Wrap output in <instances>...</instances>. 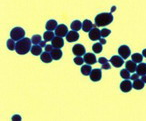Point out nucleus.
Returning a JSON list of instances; mask_svg holds the SVG:
<instances>
[{"label": "nucleus", "mask_w": 146, "mask_h": 121, "mask_svg": "<svg viewBox=\"0 0 146 121\" xmlns=\"http://www.w3.org/2000/svg\"><path fill=\"white\" fill-rule=\"evenodd\" d=\"M31 39L27 37H24L23 39L19 40L16 42V47H15V51L17 52V54L19 55H24L27 54L30 50H31Z\"/></svg>", "instance_id": "f257e3e1"}, {"label": "nucleus", "mask_w": 146, "mask_h": 121, "mask_svg": "<svg viewBox=\"0 0 146 121\" xmlns=\"http://www.w3.org/2000/svg\"><path fill=\"white\" fill-rule=\"evenodd\" d=\"M113 21L112 13H100L95 17V26L96 27H103V26L109 25Z\"/></svg>", "instance_id": "f03ea898"}, {"label": "nucleus", "mask_w": 146, "mask_h": 121, "mask_svg": "<svg viewBox=\"0 0 146 121\" xmlns=\"http://www.w3.org/2000/svg\"><path fill=\"white\" fill-rule=\"evenodd\" d=\"M25 36V30L21 27H15L11 30L10 32V37L15 41H19V40L23 39Z\"/></svg>", "instance_id": "7ed1b4c3"}, {"label": "nucleus", "mask_w": 146, "mask_h": 121, "mask_svg": "<svg viewBox=\"0 0 146 121\" xmlns=\"http://www.w3.org/2000/svg\"><path fill=\"white\" fill-rule=\"evenodd\" d=\"M118 54L123 59H127L131 54V50H130V48L127 45H121L118 48Z\"/></svg>", "instance_id": "20e7f679"}, {"label": "nucleus", "mask_w": 146, "mask_h": 121, "mask_svg": "<svg viewBox=\"0 0 146 121\" xmlns=\"http://www.w3.org/2000/svg\"><path fill=\"white\" fill-rule=\"evenodd\" d=\"M109 62H110L114 67H116V68H119V67H121L122 65L124 64V59L122 58L121 56H118V55H114V56H112L110 58Z\"/></svg>", "instance_id": "39448f33"}, {"label": "nucleus", "mask_w": 146, "mask_h": 121, "mask_svg": "<svg viewBox=\"0 0 146 121\" xmlns=\"http://www.w3.org/2000/svg\"><path fill=\"white\" fill-rule=\"evenodd\" d=\"M90 79L91 81L93 82H97V81H100L101 77H102V73H101V69H92L91 73H90Z\"/></svg>", "instance_id": "423d86ee"}, {"label": "nucleus", "mask_w": 146, "mask_h": 121, "mask_svg": "<svg viewBox=\"0 0 146 121\" xmlns=\"http://www.w3.org/2000/svg\"><path fill=\"white\" fill-rule=\"evenodd\" d=\"M89 39L93 40V41H96V40H99L101 38V31L98 29V27H94L92 28L89 31Z\"/></svg>", "instance_id": "0eeeda50"}, {"label": "nucleus", "mask_w": 146, "mask_h": 121, "mask_svg": "<svg viewBox=\"0 0 146 121\" xmlns=\"http://www.w3.org/2000/svg\"><path fill=\"white\" fill-rule=\"evenodd\" d=\"M67 33H68V28L64 24H59L56 29H55V34H56V36H59V37H64V36L67 35Z\"/></svg>", "instance_id": "6e6552de"}, {"label": "nucleus", "mask_w": 146, "mask_h": 121, "mask_svg": "<svg viewBox=\"0 0 146 121\" xmlns=\"http://www.w3.org/2000/svg\"><path fill=\"white\" fill-rule=\"evenodd\" d=\"M72 52L76 56H82L85 54V47L82 44H75L72 48Z\"/></svg>", "instance_id": "1a4fd4ad"}, {"label": "nucleus", "mask_w": 146, "mask_h": 121, "mask_svg": "<svg viewBox=\"0 0 146 121\" xmlns=\"http://www.w3.org/2000/svg\"><path fill=\"white\" fill-rule=\"evenodd\" d=\"M132 88H133V86H132L131 81H130V80H128V79H125L124 81H122L120 83V90L122 92H125V93H127V92H129Z\"/></svg>", "instance_id": "9d476101"}, {"label": "nucleus", "mask_w": 146, "mask_h": 121, "mask_svg": "<svg viewBox=\"0 0 146 121\" xmlns=\"http://www.w3.org/2000/svg\"><path fill=\"white\" fill-rule=\"evenodd\" d=\"M83 59H84V62L89 65L95 64V63L97 62V59H96L95 55H94L93 53H85Z\"/></svg>", "instance_id": "9b49d317"}, {"label": "nucleus", "mask_w": 146, "mask_h": 121, "mask_svg": "<svg viewBox=\"0 0 146 121\" xmlns=\"http://www.w3.org/2000/svg\"><path fill=\"white\" fill-rule=\"evenodd\" d=\"M51 44H52V46L54 48H58V49H60V48H62L63 45H64V40H63L62 37L55 36V37L52 39V41H51Z\"/></svg>", "instance_id": "f8f14e48"}, {"label": "nucleus", "mask_w": 146, "mask_h": 121, "mask_svg": "<svg viewBox=\"0 0 146 121\" xmlns=\"http://www.w3.org/2000/svg\"><path fill=\"white\" fill-rule=\"evenodd\" d=\"M79 39V34L77 33V31H69L66 35V40L68 42H74V41H77Z\"/></svg>", "instance_id": "ddd939ff"}, {"label": "nucleus", "mask_w": 146, "mask_h": 121, "mask_svg": "<svg viewBox=\"0 0 146 121\" xmlns=\"http://www.w3.org/2000/svg\"><path fill=\"white\" fill-rule=\"evenodd\" d=\"M94 27H95V25H93V23L90 20H88V19H85V20L83 21V23H82V29L85 32H89L90 30Z\"/></svg>", "instance_id": "4468645a"}, {"label": "nucleus", "mask_w": 146, "mask_h": 121, "mask_svg": "<svg viewBox=\"0 0 146 121\" xmlns=\"http://www.w3.org/2000/svg\"><path fill=\"white\" fill-rule=\"evenodd\" d=\"M40 58H41L42 62H44V63H51V61L53 60L52 56H51V53L47 52V51L41 53V55H40Z\"/></svg>", "instance_id": "2eb2a0df"}, {"label": "nucleus", "mask_w": 146, "mask_h": 121, "mask_svg": "<svg viewBox=\"0 0 146 121\" xmlns=\"http://www.w3.org/2000/svg\"><path fill=\"white\" fill-rule=\"evenodd\" d=\"M136 73L139 76L146 75V63H139L136 67Z\"/></svg>", "instance_id": "dca6fc26"}, {"label": "nucleus", "mask_w": 146, "mask_h": 121, "mask_svg": "<svg viewBox=\"0 0 146 121\" xmlns=\"http://www.w3.org/2000/svg\"><path fill=\"white\" fill-rule=\"evenodd\" d=\"M57 26H58L57 21L52 19V20L47 21V23H46V25H45V28H46V30H48V31H53V30L56 29Z\"/></svg>", "instance_id": "f3484780"}, {"label": "nucleus", "mask_w": 146, "mask_h": 121, "mask_svg": "<svg viewBox=\"0 0 146 121\" xmlns=\"http://www.w3.org/2000/svg\"><path fill=\"white\" fill-rule=\"evenodd\" d=\"M50 53L53 60H60L61 57H62V51H61V49H58V48H54Z\"/></svg>", "instance_id": "a211bd4d"}, {"label": "nucleus", "mask_w": 146, "mask_h": 121, "mask_svg": "<svg viewBox=\"0 0 146 121\" xmlns=\"http://www.w3.org/2000/svg\"><path fill=\"white\" fill-rule=\"evenodd\" d=\"M125 67L126 69H127L128 71H129L130 73H133V72H135L136 71V67H137V65H136L135 62H133V61H127V62L125 63Z\"/></svg>", "instance_id": "6ab92c4d"}, {"label": "nucleus", "mask_w": 146, "mask_h": 121, "mask_svg": "<svg viewBox=\"0 0 146 121\" xmlns=\"http://www.w3.org/2000/svg\"><path fill=\"white\" fill-rule=\"evenodd\" d=\"M132 86H133L134 89L141 90V89H143V87H144V82L142 81L141 79H136V80H134V82L132 83Z\"/></svg>", "instance_id": "aec40b11"}, {"label": "nucleus", "mask_w": 146, "mask_h": 121, "mask_svg": "<svg viewBox=\"0 0 146 121\" xmlns=\"http://www.w3.org/2000/svg\"><path fill=\"white\" fill-rule=\"evenodd\" d=\"M31 53L34 56H37V55H41L42 53V47L40 45H33L31 47Z\"/></svg>", "instance_id": "412c9836"}, {"label": "nucleus", "mask_w": 146, "mask_h": 121, "mask_svg": "<svg viewBox=\"0 0 146 121\" xmlns=\"http://www.w3.org/2000/svg\"><path fill=\"white\" fill-rule=\"evenodd\" d=\"M71 29L74 30V31H78L82 28V23L79 20H74L71 23Z\"/></svg>", "instance_id": "4be33fe9"}, {"label": "nucleus", "mask_w": 146, "mask_h": 121, "mask_svg": "<svg viewBox=\"0 0 146 121\" xmlns=\"http://www.w3.org/2000/svg\"><path fill=\"white\" fill-rule=\"evenodd\" d=\"M92 71V68H91V65L87 64V65H83L81 67V73L83 74L84 76H87V75H90Z\"/></svg>", "instance_id": "5701e85b"}, {"label": "nucleus", "mask_w": 146, "mask_h": 121, "mask_svg": "<svg viewBox=\"0 0 146 121\" xmlns=\"http://www.w3.org/2000/svg\"><path fill=\"white\" fill-rule=\"evenodd\" d=\"M55 36H54V33H53L52 31H46V32H44V34H43V39L45 40L46 42H49V41H52V39L54 38Z\"/></svg>", "instance_id": "b1692460"}, {"label": "nucleus", "mask_w": 146, "mask_h": 121, "mask_svg": "<svg viewBox=\"0 0 146 121\" xmlns=\"http://www.w3.org/2000/svg\"><path fill=\"white\" fill-rule=\"evenodd\" d=\"M132 61L135 63H141L142 60H143V55L139 54V53H134V54L131 55Z\"/></svg>", "instance_id": "393cba45"}, {"label": "nucleus", "mask_w": 146, "mask_h": 121, "mask_svg": "<svg viewBox=\"0 0 146 121\" xmlns=\"http://www.w3.org/2000/svg\"><path fill=\"white\" fill-rule=\"evenodd\" d=\"M92 50H93L94 53H101V51H102V44L100 43V42H98V43H95L93 44V46H92Z\"/></svg>", "instance_id": "a878e982"}, {"label": "nucleus", "mask_w": 146, "mask_h": 121, "mask_svg": "<svg viewBox=\"0 0 146 121\" xmlns=\"http://www.w3.org/2000/svg\"><path fill=\"white\" fill-rule=\"evenodd\" d=\"M14 41H15V40H13L12 38H11V39L7 40V48H8V49L10 51L15 50V47H16V43H15Z\"/></svg>", "instance_id": "bb28decb"}, {"label": "nucleus", "mask_w": 146, "mask_h": 121, "mask_svg": "<svg viewBox=\"0 0 146 121\" xmlns=\"http://www.w3.org/2000/svg\"><path fill=\"white\" fill-rule=\"evenodd\" d=\"M31 41H32V43H33V45H39V43L42 41L41 36L38 35V34L33 35V36H32V38H31Z\"/></svg>", "instance_id": "cd10ccee"}, {"label": "nucleus", "mask_w": 146, "mask_h": 121, "mask_svg": "<svg viewBox=\"0 0 146 121\" xmlns=\"http://www.w3.org/2000/svg\"><path fill=\"white\" fill-rule=\"evenodd\" d=\"M120 76L123 79H129L130 78V72L127 70V69H122V70L120 71Z\"/></svg>", "instance_id": "c85d7f7f"}, {"label": "nucleus", "mask_w": 146, "mask_h": 121, "mask_svg": "<svg viewBox=\"0 0 146 121\" xmlns=\"http://www.w3.org/2000/svg\"><path fill=\"white\" fill-rule=\"evenodd\" d=\"M101 31V37H107V36L110 35L111 33V30L110 29H107V28H103L102 30H100Z\"/></svg>", "instance_id": "c756f323"}, {"label": "nucleus", "mask_w": 146, "mask_h": 121, "mask_svg": "<svg viewBox=\"0 0 146 121\" xmlns=\"http://www.w3.org/2000/svg\"><path fill=\"white\" fill-rule=\"evenodd\" d=\"M73 61H74L76 65H82L84 63V59L81 56H76L75 58L73 59Z\"/></svg>", "instance_id": "7c9ffc66"}, {"label": "nucleus", "mask_w": 146, "mask_h": 121, "mask_svg": "<svg viewBox=\"0 0 146 121\" xmlns=\"http://www.w3.org/2000/svg\"><path fill=\"white\" fill-rule=\"evenodd\" d=\"M44 48H45V51H47V52H51V51L54 49V47L52 46V44H51V45L50 44H47Z\"/></svg>", "instance_id": "2f4dec72"}, {"label": "nucleus", "mask_w": 146, "mask_h": 121, "mask_svg": "<svg viewBox=\"0 0 146 121\" xmlns=\"http://www.w3.org/2000/svg\"><path fill=\"white\" fill-rule=\"evenodd\" d=\"M98 62L100 63V64H105V63L108 62V60H107L105 57H100V58L98 59Z\"/></svg>", "instance_id": "473e14b6"}, {"label": "nucleus", "mask_w": 146, "mask_h": 121, "mask_svg": "<svg viewBox=\"0 0 146 121\" xmlns=\"http://www.w3.org/2000/svg\"><path fill=\"white\" fill-rule=\"evenodd\" d=\"M111 68V65L109 64L108 62L105 63V64H102V69H105V70H109Z\"/></svg>", "instance_id": "72a5a7b5"}, {"label": "nucleus", "mask_w": 146, "mask_h": 121, "mask_svg": "<svg viewBox=\"0 0 146 121\" xmlns=\"http://www.w3.org/2000/svg\"><path fill=\"white\" fill-rule=\"evenodd\" d=\"M130 79L133 80V81H134V80H136V79H139V75H138L137 73H136V74H133V75L130 76Z\"/></svg>", "instance_id": "f704fd0d"}, {"label": "nucleus", "mask_w": 146, "mask_h": 121, "mask_svg": "<svg viewBox=\"0 0 146 121\" xmlns=\"http://www.w3.org/2000/svg\"><path fill=\"white\" fill-rule=\"evenodd\" d=\"M11 120H13V121H16V120L20 121V120H21V117L19 116V115H14V116H12V118H11Z\"/></svg>", "instance_id": "c9c22d12"}, {"label": "nucleus", "mask_w": 146, "mask_h": 121, "mask_svg": "<svg viewBox=\"0 0 146 121\" xmlns=\"http://www.w3.org/2000/svg\"><path fill=\"white\" fill-rule=\"evenodd\" d=\"M99 41H100V43L102 44V45H103V44H106V40H105L103 37H102V38H100V39H99Z\"/></svg>", "instance_id": "e433bc0d"}, {"label": "nucleus", "mask_w": 146, "mask_h": 121, "mask_svg": "<svg viewBox=\"0 0 146 121\" xmlns=\"http://www.w3.org/2000/svg\"><path fill=\"white\" fill-rule=\"evenodd\" d=\"M39 45L41 46V47H45V46H46V41H45V40H44V41H41L39 43Z\"/></svg>", "instance_id": "4c0bfd02"}, {"label": "nucleus", "mask_w": 146, "mask_h": 121, "mask_svg": "<svg viewBox=\"0 0 146 121\" xmlns=\"http://www.w3.org/2000/svg\"><path fill=\"white\" fill-rule=\"evenodd\" d=\"M141 80L144 82V83H146V75H143V76H141Z\"/></svg>", "instance_id": "58836bf2"}, {"label": "nucleus", "mask_w": 146, "mask_h": 121, "mask_svg": "<svg viewBox=\"0 0 146 121\" xmlns=\"http://www.w3.org/2000/svg\"><path fill=\"white\" fill-rule=\"evenodd\" d=\"M142 55H143V57H146V49H143V51H142Z\"/></svg>", "instance_id": "ea45409f"}, {"label": "nucleus", "mask_w": 146, "mask_h": 121, "mask_svg": "<svg viewBox=\"0 0 146 121\" xmlns=\"http://www.w3.org/2000/svg\"><path fill=\"white\" fill-rule=\"evenodd\" d=\"M115 10H116V7L112 6V8H111V12H113V11H115Z\"/></svg>", "instance_id": "a19ab883"}]
</instances>
